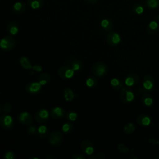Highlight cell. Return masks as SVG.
<instances>
[{"mask_svg": "<svg viewBox=\"0 0 159 159\" xmlns=\"http://www.w3.org/2000/svg\"><path fill=\"white\" fill-rule=\"evenodd\" d=\"M16 46V41L12 37L5 36L0 40V48L4 51H10Z\"/></svg>", "mask_w": 159, "mask_h": 159, "instance_id": "6da1fadb", "label": "cell"}, {"mask_svg": "<svg viewBox=\"0 0 159 159\" xmlns=\"http://www.w3.org/2000/svg\"><path fill=\"white\" fill-rule=\"evenodd\" d=\"M134 94L129 86L122 88L120 94V98L123 103L128 104L132 102L134 99Z\"/></svg>", "mask_w": 159, "mask_h": 159, "instance_id": "7a4b0ae2", "label": "cell"}, {"mask_svg": "<svg viewBox=\"0 0 159 159\" xmlns=\"http://www.w3.org/2000/svg\"><path fill=\"white\" fill-rule=\"evenodd\" d=\"M0 125L5 130H10L13 127V117L8 114H4L0 116Z\"/></svg>", "mask_w": 159, "mask_h": 159, "instance_id": "3957f363", "label": "cell"}, {"mask_svg": "<svg viewBox=\"0 0 159 159\" xmlns=\"http://www.w3.org/2000/svg\"><path fill=\"white\" fill-rule=\"evenodd\" d=\"M74 73L75 71L68 66H62L58 70L59 77L63 80L71 78L73 76Z\"/></svg>", "mask_w": 159, "mask_h": 159, "instance_id": "277c9868", "label": "cell"}, {"mask_svg": "<svg viewBox=\"0 0 159 159\" xmlns=\"http://www.w3.org/2000/svg\"><path fill=\"white\" fill-rule=\"evenodd\" d=\"M92 71L95 76L101 77L105 75L107 73V67L105 63L102 62H97L93 65Z\"/></svg>", "mask_w": 159, "mask_h": 159, "instance_id": "5b68a950", "label": "cell"}, {"mask_svg": "<svg viewBox=\"0 0 159 159\" xmlns=\"http://www.w3.org/2000/svg\"><path fill=\"white\" fill-rule=\"evenodd\" d=\"M42 89V85L38 81H33L28 83L25 86L26 91L32 95L38 94Z\"/></svg>", "mask_w": 159, "mask_h": 159, "instance_id": "8992f818", "label": "cell"}, {"mask_svg": "<svg viewBox=\"0 0 159 159\" xmlns=\"http://www.w3.org/2000/svg\"><path fill=\"white\" fill-rule=\"evenodd\" d=\"M48 140L51 145H58L60 144L63 140V135L60 132L55 130L50 134Z\"/></svg>", "mask_w": 159, "mask_h": 159, "instance_id": "52a82bcc", "label": "cell"}, {"mask_svg": "<svg viewBox=\"0 0 159 159\" xmlns=\"http://www.w3.org/2000/svg\"><path fill=\"white\" fill-rule=\"evenodd\" d=\"M49 116V112L47 109H40L35 112L34 118L37 122L42 124L45 122L48 119Z\"/></svg>", "mask_w": 159, "mask_h": 159, "instance_id": "ba28073f", "label": "cell"}, {"mask_svg": "<svg viewBox=\"0 0 159 159\" xmlns=\"http://www.w3.org/2000/svg\"><path fill=\"white\" fill-rule=\"evenodd\" d=\"M120 36L117 32H109L106 35V41L111 46L118 45L120 42Z\"/></svg>", "mask_w": 159, "mask_h": 159, "instance_id": "9c48e42d", "label": "cell"}, {"mask_svg": "<svg viewBox=\"0 0 159 159\" xmlns=\"http://www.w3.org/2000/svg\"><path fill=\"white\" fill-rule=\"evenodd\" d=\"M17 119L19 122L26 125H30L33 121L31 114L26 111L19 113L17 116Z\"/></svg>", "mask_w": 159, "mask_h": 159, "instance_id": "30bf717a", "label": "cell"}, {"mask_svg": "<svg viewBox=\"0 0 159 159\" xmlns=\"http://www.w3.org/2000/svg\"><path fill=\"white\" fill-rule=\"evenodd\" d=\"M80 147L82 151L88 155H91L94 152V147L93 143L88 140L82 141L80 144Z\"/></svg>", "mask_w": 159, "mask_h": 159, "instance_id": "8fae6325", "label": "cell"}, {"mask_svg": "<svg viewBox=\"0 0 159 159\" xmlns=\"http://www.w3.org/2000/svg\"><path fill=\"white\" fill-rule=\"evenodd\" d=\"M154 88V80L149 75H145L143 80V88L145 91H152Z\"/></svg>", "mask_w": 159, "mask_h": 159, "instance_id": "7c38bea8", "label": "cell"}, {"mask_svg": "<svg viewBox=\"0 0 159 159\" xmlns=\"http://www.w3.org/2000/svg\"><path fill=\"white\" fill-rule=\"evenodd\" d=\"M50 114L52 118H53L54 119H60L64 117V116L65 115V112L63 108L60 106H57L52 109Z\"/></svg>", "mask_w": 159, "mask_h": 159, "instance_id": "4fadbf2b", "label": "cell"}, {"mask_svg": "<svg viewBox=\"0 0 159 159\" xmlns=\"http://www.w3.org/2000/svg\"><path fill=\"white\" fill-rule=\"evenodd\" d=\"M137 122L140 125L148 126L151 124L152 120L149 116L146 114H142L137 117Z\"/></svg>", "mask_w": 159, "mask_h": 159, "instance_id": "5bb4252c", "label": "cell"}, {"mask_svg": "<svg viewBox=\"0 0 159 159\" xmlns=\"http://www.w3.org/2000/svg\"><path fill=\"white\" fill-rule=\"evenodd\" d=\"M139 76L136 74H130L125 79V84L127 86L131 87L139 81Z\"/></svg>", "mask_w": 159, "mask_h": 159, "instance_id": "9a60e30c", "label": "cell"}, {"mask_svg": "<svg viewBox=\"0 0 159 159\" xmlns=\"http://www.w3.org/2000/svg\"><path fill=\"white\" fill-rule=\"evenodd\" d=\"M26 9V4L22 2H16L12 6V11L16 14L23 12Z\"/></svg>", "mask_w": 159, "mask_h": 159, "instance_id": "2e32d148", "label": "cell"}, {"mask_svg": "<svg viewBox=\"0 0 159 159\" xmlns=\"http://www.w3.org/2000/svg\"><path fill=\"white\" fill-rule=\"evenodd\" d=\"M159 29V24L155 20H152L147 27V31L148 34L152 35L157 32Z\"/></svg>", "mask_w": 159, "mask_h": 159, "instance_id": "e0dca14e", "label": "cell"}, {"mask_svg": "<svg viewBox=\"0 0 159 159\" xmlns=\"http://www.w3.org/2000/svg\"><path fill=\"white\" fill-rule=\"evenodd\" d=\"M7 30L11 35H16L19 32V26L16 22H11L7 25Z\"/></svg>", "mask_w": 159, "mask_h": 159, "instance_id": "ac0fdd59", "label": "cell"}, {"mask_svg": "<svg viewBox=\"0 0 159 159\" xmlns=\"http://www.w3.org/2000/svg\"><path fill=\"white\" fill-rule=\"evenodd\" d=\"M51 80L50 75L47 73H43L40 74L38 77V82L42 85L44 86L48 84Z\"/></svg>", "mask_w": 159, "mask_h": 159, "instance_id": "d6986e66", "label": "cell"}, {"mask_svg": "<svg viewBox=\"0 0 159 159\" xmlns=\"http://www.w3.org/2000/svg\"><path fill=\"white\" fill-rule=\"evenodd\" d=\"M142 103L146 106H151L154 102L153 97L148 94H143L141 97Z\"/></svg>", "mask_w": 159, "mask_h": 159, "instance_id": "ffe728a7", "label": "cell"}, {"mask_svg": "<svg viewBox=\"0 0 159 159\" xmlns=\"http://www.w3.org/2000/svg\"><path fill=\"white\" fill-rule=\"evenodd\" d=\"M48 130L46 125H41L37 128V135L40 139H45L48 135Z\"/></svg>", "mask_w": 159, "mask_h": 159, "instance_id": "44dd1931", "label": "cell"}, {"mask_svg": "<svg viewBox=\"0 0 159 159\" xmlns=\"http://www.w3.org/2000/svg\"><path fill=\"white\" fill-rule=\"evenodd\" d=\"M19 63L20 66L25 70H30L32 68V66L29 61V59L24 56H22L19 59Z\"/></svg>", "mask_w": 159, "mask_h": 159, "instance_id": "7402d4cb", "label": "cell"}, {"mask_svg": "<svg viewBox=\"0 0 159 159\" xmlns=\"http://www.w3.org/2000/svg\"><path fill=\"white\" fill-rule=\"evenodd\" d=\"M110 84L112 88L115 90H120L122 88L123 83L122 81L118 78H112L110 81Z\"/></svg>", "mask_w": 159, "mask_h": 159, "instance_id": "603a6c76", "label": "cell"}, {"mask_svg": "<svg viewBox=\"0 0 159 159\" xmlns=\"http://www.w3.org/2000/svg\"><path fill=\"white\" fill-rule=\"evenodd\" d=\"M101 26L105 31H110L112 28V22L108 19H104L101 22Z\"/></svg>", "mask_w": 159, "mask_h": 159, "instance_id": "cb8c5ba5", "label": "cell"}, {"mask_svg": "<svg viewBox=\"0 0 159 159\" xmlns=\"http://www.w3.org/2000/svg\"><path fill=\"white\" fill-rule=\"evenodd\" d=\"M29 6L34 9L40 8L43 5V0H28Z\"/></svg>", "mask_w": 159, "mask_h": 159, "instance_id": "d4e9b609", "label": "cell"}, {"mask_svg": "<svg viewBox=\"0 0 159 159\" xmlns=\"http://www.w3.org/2000/svg\"><path fill=\"white\" fill-rule=\"evenodd\" d=\"M75 98V94L71 89L66 88L64 91V98L66 101H71Z\"/></svg>", "mask_w": 159, "mask_h": 159, "instance_id": "484cf974", "label": "cell"}, {"mask_svg": "<svg viewBox=\"0 0 159 159\" xmlns=\"http://www.w3.org/2000/svg\"><path fill=\"white\" fill-rule=\"evenodd\" d=\"M82 66H83L82 62L79 60H74L70 64V67L72 70H73L75 71H79L80 70H81V68H82Z\"/></svg>", "mask_w": 159, "mask_h": 159, "instance_id": "4316f807", "label": "cell"}, {"mask_svg": "<svg viewBox=\"0 0 159 159\" xmlns=\"http://www.w3.org/2000/svg\"><path fill=\"white\" fill-rule=\"evenodd\" d=\"M145 5L149 9H156L159 6V0H146Z\"/></svg>", "mask_w": 159, "mask_h": 159, "instance_id": "83f0119b", "label": "cell"}, {"mask_svg": "<svg viewBox=\"0 0 159 159\" xmlns=\"http://www.w3.org/2000/svg\"><path fill=\"white\" fill-rule=\"evenodd\" d=\"M62 131L64 134H68L71 132L73 129V125L72 123L67 122H65L61 127Z\"/></svg>", "mask_w": 159, "mask_h": 159, "instance_id": "f1b7e54d", "label": "cell"}, {"mask_svg": "<svg viewBox=\"0 0 159 159\" xmlns=\"http://www.w3.org/2000/svg\"><path fill=\"white\" fill-rule=\"evenodd\" d=\"M132 11L136 14L140 15V14H142L143 12V11H144V7H143V6L142 4H141L140 3H137V4H135L133 6Z\"/></svg>", "mask_w": 159, "mask_h": 159, "instance_id": "f546056e", "label": "cell"}, {"mask_svg": "<svg viewBox=\"0 0 159 159\" xmlns=\"http://www.w3.org/2000/svg\"><path fill=\"white\" fill-rule=\"evenodd\" d=\"M97 83V79L94 76H90L86 80V84L89 88H93L96 86Z\"/></svg>", "mask_w": 159, "mask_h": 159, "instance_id": "4dcf8cb0", "label": "cell"}, {"mask_svg": "<svg viewBox=\"0 0 159 159\" xmlns=\"http://www.w3.org/2000/svg\"><path fill=\"white\" fill-rule=\"evenodd\" d=\"M66 118L70 121H75L78 117V114L73 111H69L65 114Z\"/></svg>", "mask_w": 159, "mask_h": 159, "instance_id": "1f68e13d", "label": "cell"}, {"mask_svg": "<svg viewBox=\"0 0 159 159\" xmlns=\"http://www.w3.org/2000/svg\"><path fill=\"white\" fill-rule=\"evenodd\" d=\"M135 127L132 123H128L125 125L124 131L125 134H131L135 130Z\"/></svg>", "mask_w": 159, "mask_h": 159, "instance_id": "d6a6232c", "label": "cell"}, {"mask_svg": "<svg viewBox=\"0 0 159 159\" xmlns=\"http://www.w3.org/2000/svg\"><path fill=\"white\" fill-rule=\"evenodd\" d=\"M16 157V154L12 150H8L6 152L3 156V158L4 159H15Z\"/></svg>", "mask_w": 159, "mask_h": 159, "instance_id": "836d02e7", "label": "cell"}, {"mask_svg": "<svg viewBox=\"0 0 159 159\" xmlns=\"http://www.w3.org/2000/svg\"><path fill=\"white\" fill-rule=\"evenodd\" d=\"M12 109V106L11 103L6 102L2 106V110L6 114H9L11 112Z\"/></svg>", "mask_w": 159, "mask_h": 159, "instance_id": "e575fe53", "label": "cell"}, {"mask_svg": "<svg viewBox=\"0 0 159 159\" xmlns=\"http://www.w3.org/2000/svg\"><path fill=\"white\" fill-rule=\"evenodd\" d=\"M29 135H35L37 134V129L34 125H30L27 130Z\"/></svg>", "mask_w": 159, "mask_h": 159, "instance_id": "d590c367", "label": "cell"}, {"mask_svg": "<svg viewBox=\"0 0 159 159\" xmlns=\"http://www.w3.org/2000/svg\"><path fill=\"white\" fill-rule=\"evenodd\" d=\"M32 69L33 71H34L35 72H40L42 70L43 68L40 65H35L32 66Z\"/></svg>", "mask_w": 159, "mask_h": 159, "instance_id": "8d00e7d4", "label": "cell"}, {"mask_svg": "<svg viewBox=\"0 0 159 159\" xmlns=\"http://www.w3.org/2000/svg\"><path fill=\"white\" fill-rule=\"evenodd\" d=\"M72 159H85V157L80 153H76L74 154L71 157Z\"/></svg>", "mask_w": 159, "mask_h": 159, "instance_id": "74e56055", "label": "cell"}, {"mask_svg": "<svg viewBox=\"0 0 159 159\" xmlns=\"http://www.w3.org/2000/svg\"><path fill=\"white\" fill-rule=\"evenodd\" d=\"M97 157H98V158L99 159H103L104 158V155L103 153H99L98 154Z\"/></svg>", "mask_w": 159, "mask_h": 159, "instance_id": "f35d334b", "label": "cell"}, {"mask_svg": "<svg viewBox=\"0 0 159 159\" xmlns=\"http://www.w3.org/2000/svg\"><path fill=\"white\" fill-rule=\"evenodd\" d=\"M89 3H92V4H94V3H96L98 0H87Z\"/></svg>", "mask_w": 159, "mask_h": 159, "instance_id": "ab89813d", "label": "cell"}, {"mask_svg": "<svg viewBox=\"0 0 159 159\" xmlns=\"http://www.w3.org/2000/svg\"><path fill=\"white\" fill-rule=\"evenodd\" d=\"M89 159H96V157L94 156H91L89 157Z\"/></svg>", "mask_w": 159, "mask_h": 159, "instance_id": "60d3db41", "label": "cell"}, {"mask_svg": "<svg viewBox=\"0 0 159 159\" xmlns=\"http://www.w3.org/2000/svg\"><path fill=\"white\" fill-rule=\"evenodd\" d=\"M2 108L1 107V106H0V114H1V112H2Z\"/></svg>", "mask_w": 159, "mask_h": 159, "instance_id": "b9f144b4", "label": "cell"}, {"mask_svg": "<svg viewBox=\"0 0 159 159\" xmlns=\"http://www.w3.org/2000/svg\"><path fill=\"white\" fill-rule=\"evenodd\" d=\"M158 20H159V15H158Z\"/></svg>", "mask_w": 159, "mask_h": 159, "instance_id": "7bdbcfd3", "label": "cell"}, {"mask_svg": "<svg viewBox=\"0 0 159 159\" xmlns=\"http://www.w3.org/2000/svg\"><path fill=\"white\" fill-rule=\"evenodd\" d=\"M158 158H159V157H158Z\"/></svg>", "mask_w": 159, "mask_h": 159, "instance_id": "ee69618b", "label": "cell"}]
</instances>
